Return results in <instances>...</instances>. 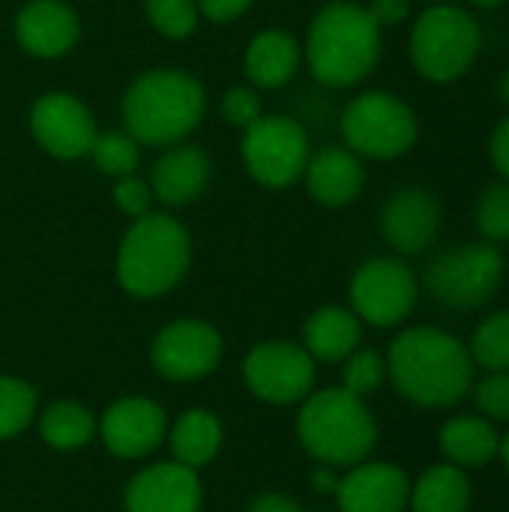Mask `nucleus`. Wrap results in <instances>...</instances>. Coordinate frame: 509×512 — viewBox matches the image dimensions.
Masks as SVG:
<instances>
[{
	"label": "nucleus",
	"mask_w": 509,
	"mask_h": 512,
	"mask_svg": "<svg viewBox=\"0 0 509 512\" xmlns=\"http://www.w3.org/2000/svg\"><path fill=\"white\" fill-rule=\"evenodd\" d=\"M468 345L438 327L402 330L387 351V378L402 399L420 408H453L474 387Z\"/></svg>",
	"instance_id": "1"
},
{
	"label": "nucleus",
	"mask_w": 509,
	"mask_h": 512,
	"mask_svg": "<svg viewBox=\"0 0 509 512\" xmlns=\"http://www.w3.org/2000/svg\"><path fill=\"white\" fill-rule=\"evenodd\" d=\"M381 27L369 9L354 0L324 6L306 39V60L312 75L327 87L360 84L381 60Z\"/></svg>",
	"instance_id": "2"
},
{
	"label": "nucleus",
	"mask_w": 509,
	"mask_h": 512,
	"mask_svg": "<svg viewBox=\"0 0 509 512\" xmlns=\"http://www.w3.org/2000/svg\"><path fill=\"white\" fill-rule=\"evenodd\" d=\"M207 96L195 75L183 69H153L132 81L123 96L126 132L138 144H180L204 117Z\"/></svg>",
	"instance_id": "3"
},
{
	"label": "nucleus",
	"mask_w": 509,
	"mask_h": 512,
	"mask_svg": "<svg viewBox=\"0 0 509 512\" xmlns=\"http://www.w3.org/2000/svg\"><path fill=\"white\" fill-rule=\"evenodd\" d=\"M303 450L327 468H354L369 459L378 444V423L366 399L345 387H327L303 399L297 417Z\"/></svg>",
	"instance_id": "4"
},
{
	"label": "nucleus",
	"mask_w": 509,
	"mask_h": 512,
	"mask_svg": "<svg viewBox=\"0 0 509 512\" xmlns=\"http://www.w3.org/2000/svg\"><path fill=\"white\" fill-rule=\"evenodd\" d=\"M192 261L189 231L165 213H144L117 249V282L126 294L153 300L174 291Z\"/></svg>",
	"instance_id": "5"
},
{
	"label": "nucleus",
	"mask_w": 509,
	"mask_h": 512,
	"mask_svg": "<svg viewBox=\"0 0 509 512\" xmlns=\"http://www.w3.org/2000/svg\"><path fill=\"white\" fill-rule=\"evenodd\" d=\"M483 48V33L471 9L432 3L411 27V63L432 84H453L471 72Z\"/></svg>",
	"instance_id": "6"
},
{
	"label": "nucleus",
	"mask_w": 509,
	"mask_h": 512,
	"mask_svg": "<svg viewBox=\"0 0 509 512\" xmlns=\"http://www.w3.org/2000/svg\"><path fill=\"white\" fill-rule=\"evenodd\" d=\"M342 135L348 150L366 159L390 162L405 156L420 135L414 108L387 90H369L342 111Z\"/></svg>",
	"instance_id": "7"
},
{
	"label": "nucleus",
	"mask_w": 509,
	"mask_h": 512,
	"mask_svg": "<svg viewBox=\"0 0 509 512\" xmlns=\"http://www.w3.org/2000/svg\"><path fill=\"white\" fill-rule=\"evenodd\" d=\"M504 282V255L495 243H465L441 252L426 267L429 294L447 309H480Z\"/></svg>",
	"instance_id": "8"
},
{
	"label": "nucleus",
	"mask_w": 509,
	"mask_h": 512,
	"mask_svg": "<svg viewBox=\"0 0 509 512\" xmlns=\"http://www.w3.org/2000/svg\"><path fill=\"white\" fill-rule=\"evenodd\" d=\"M243 162L249 174L267 189H285L303 177L309 162L306 129L282 114H264L243 129Z\"/></svg>",
	"instance_id": "9"
},
{
	"label": "nucleus",
	"mask_w": 509,
	"mask_h": 512,
	"mask_svg": "<svg viewBox=\"0 0 509 512\" xmlns=\"http://www.w3.org/2000/svg\"><path fill=\"white\" fill-rule=\"evenodd\" d=\"M420 297L414 270L399 258H369L351 279V312L372 327L402 324Z\"/></svg>",
	"instance_id": "10"
},
{
	"label": "nucleus",
	"mask_w": 509,
	"mask_h": 512,
	"mask_svg": "<svg viewBox=\"0 0 509 512\" xmlns=\"http://www.w3.org/2000/svg\"><path fill=\"white\" fill-rule=\"evenodd\" d=\"M249 390L267 405H297L315 387V360L294 342H261L243 363Z\"/></svg>",
	"instance_id": "11"
},
{
	"label": "nucleus",
	"mask_w": 509,
	"mask_h": 512,
	"mask_svg": "<svg viewBox=\"0 0 509 512\" xmlns=\"http://www.w3.org/2000/svg\"><path fill=\"white\" fill-rule=\"evenodd\" d=\"M150 360L153 369L168 381H201L222 360V336L207 321L180 318L159 330Z\"/></svg>",
	"instance_id": "12"
},
{
	"label": "nucleus",
	"mask_w": 509,
	"mask_h": 512,
	"mask_svg": "<svg viewBox=\"0 0 509 512\" xmlns=\"http://www.w3.org/2000/svg\"><path fill=\"white\" fill-rule=\"evenodd\" d=\"M30 129L39 147L57 159H78L90 153L93 138L99 135L87 105L63 90H51L33 102Z\"/></svg>",
	"instance_id": "13"
},
{
	"label": "nucleus",
	"mask_w": 509,
	"mask_h": 512,
	"mask_svg": "<svg viewBox=\"0 0 509 512\" xmlns=\"http://www.w3.org/2000/svg\"><path fill=\"white\" fill-rule=\"evenodd\" d=\"M99 435L117 459H144L165 441L168 417L147 396H123L102 414Z\"/></svg>",
	"instance_id": "14"
},
{
	"label": "nucleus",
	"mask_w": 509,
	"mask_h": 512,
	"mask_svg": "<svg viewBox=\"0 0 509 512\" xmlns=\"http://www.w3.org/2000/svg\"><path fill=\"white\" fill-rule=\"evenodd\" d=\"M204 489L195 468L180 462H156L138 471L126 492V512H201Z\"/></svg>",
	"instance_id": "15"
},
{
	"label": "nucleus",
	"mask_w": 509,
	"mask_h": 512,
	"mask_svg": "<svg viewBox=\"0 0 509 512\" xmlns=\"http://www.w3.org/2000/svg\"><path fill=\"white\" fill-rule=\"evenodd\" d=\"M441 231V201L423 186L393 192L381 210V234L399 255L426 252Z\"/></svg>",
	"instance_id": "16"
},
{
	"label": "nucleus",
	"mask_w": 509,
	"mask_h": 512,
	"mask_svg": "<svg viewBox=\"0 0 509 512\" xmlns=\"http://www.w3.org/2000/svg\"><path fill=\"white\" fill-rule=\"evenodd\" d=\"M411 498L405 471L393 462H360L336 489L339 512H402Z\"/></svg>",
	"instance_id": "17"
},
{
	"label": "nucleus",
	"mask_w": 509,
	"mask_h": 512,
	"mask_svg": "<svg viewBox=\"0 0 509 512\" xmlns=\"http://www.w3.org/2000/svg\"><path fill=\"white\" fill-rule=\"evenodd\" d=\"M81 33L78 12L63 0H30L15 18L18 45L42 60L63 57Z\"/></svg>",
	"instance_id": "18"
},
{
	"label": "nucleus",
	"mask_w": 509,
	"mask_h": 512,
	"mask_svg": "<svg viewBox=\"0 0 509 512\" xmlns=\"http://www.w3.org/2000/svg\"><path fill=\"white\" fill-rule=\"evenodd\" d=\"M306 189L321 207H348L366 186V168L348 147H327L306 162Z\"/></svg>",
	"instance_id": "19"
},
{
	"label": "nucleus",
	"mask_w": 509,
	"mask_h": 512,
	"mask_svg": "<svg viewBox=\"0 0 509 512\" xmlns=\"http://www.w3.org/2000/svg\"><path fill=\"white\" fill-rule=\"evenodd\" d=\"M210 183V159L195 144H171L168 153L156 162L150 189L162 204L186 207Z\"/></svg>",
	"instance_id": "20"
},
{
	"label": "nucleus",
	"mask_w": 509,
	"mask_h": 512,
	"mask_svg": "<svg viewBox=\"0 0 509 512\" xmlns=\"http://www.w3.org/2000/svg\"><path fill=\"white\" fill-rule=\"evenodd\" d=\"M438 447L444 459L456 468H486L498 459L501 435L492 420L480 414H459L447 420L438 432Z\"/></svg>",
	"instance_id": "21"
},
{
	"label": "nucleus",
	"mask_w": 509,
	"mask_h": 512,
	"mask_svg": "<svg viewBox=\"0 0 509 512\" xmlns=\"http://www.w3.org/2000/svg\"><path fill=\"white\" fill-rule=\"evenodd\" d=\"M363 342V321L345 306H321L303 327V348L312 360L342 363Z\"/></svg>",
	"instance_id": "22"
},
{
	"label": "nucleus",
	"mask_w": 509,
	"mask_h": 512,
	"mask_svg": "<svg viewBox=\"0 0 509 512\" xmlns=\"http://www.w3.org/2000/svg\"><path fill=\"white\" fill-rule=\"evenodd\" d=\"M303 48L285 30H264L249 42L246 51V75L255 87L276 90L288 84L300 66Z\"/></svg>",
	"instance_id": "23"
},
{
	"label": "nucleus",
	"mask_w": 509,
	"mask_h": 512,
	"mask_svg": "<svg viewBox=\"0 0 509 512\" xmlns=\"http://www.w3.org/2000/svg\"><path fill=\"white\" fill-rule=\"evenodd\" d=\"M471 477L465 468L450 462L432 465L411 486L408 507L414 512H468L471 507Z\"/></svg>",
	"instance_id": "24"
},
{
	"label": "nucleus",
	"mask_w": 509,
	"mask_h": 512,
	"mask_svg": "<svg viewBox=\"0 0 509 512\" xmlns=\"http://www.w3.org/2000/svg\"><path fill=\"white\" fill-rule=\"evenodd\" d=\"M222 447V423L213 411L204 408H192L183 411L174 426H171V453L174 462L186 465V468H204L216 459Z\"/></svg>",
	"instance_id": "25"
},
{
	"label": "nucleus",
	"mask_w": 509,
	"mask_h": 512,
	"mask_svg": "<svg viewBox=\"0 0 509 512\" xmlns=\"http://www.w3.org/2000/svg\"><path fill=\"white\" fill-rule=\"evenodd\" d=\"M96 429H99L96 417L78 402H54L51 408L42 411V420H39L42 441L60 453L84 450L93 441Z\"/></svg>",
	"instance_id": "26"
},
{
	"label": "nucleus",
	"mask_w": 509,
	"mask_h": 512,
	"mask_svg": "<svg viewBox=\"0 0 509 512\" xmlns=\"http://www.w3.org/2000/svg\"><path fill=\"white\" fill-rule=\"evenodd\" d=\"M471 360L474 366L486 372H504L509 369V309L483 318L471 336Z\"/></svg>",
	"instance_id": "27"
},
{
	"label": "nucleus",
	"mask_w": 509,
	"mask_h": 512,
	"mask_svg": "<svg viewBox=\"0 0 509 512\" xmlns=\"http://www.w3.org/2000/svg\"><path fill=\"white\" fill-rule=\"evenodd\" d=\"M36 417V390L12 375H0V441L21 435Z\"/></svg>",
	"instance_id": "28"
},
{
	"label": "nucleus",
	"mask_w": 509,
	"mask_h": 512,
	"mask_svg": "<svg viewBox=\"0 0 509 512\" xmlns=\"http://www.w3.org/2000/svg\"><path fill=\"white\" fill-rule=\"evenodd\" d=\"M90 156L108 177H129L138 168V141L129 132H102L93 138Z\"/></svg>",
	"instance_id": "29"
},
{
	"label": "nucleus",
	"mask_w": 509,
	"mask_h": 512,
	"mask_svg": "<svg viewBox=\"0 0 509 512\" xmlns=\"http://www.w3.org/2000/svg\"><path fill=\"white\" fill-rule=\"evenodd\" d=\"M342 363V387L360 399L378 393L387 381V357H381L375 348H357Z\"/></svg>",
	"instance_id": "30"
},
{
	"label": "nucleus",
	"mask_w": 509,
	"mask_h": 512,
	"mask_svg": "<svg viewBox=\"0 0 509 512\" xmlns=\"http://www.w3.org/2000/svg\"><path fill=\"white\" fill-rule=\"evenodd\" d=\"M477 228L486 243H509V180L483 189L477 201Z\"/></svg>",
	"instance_id": "31"
},
{
	"label": "nucleus",
	"mask_w": 509,
	"mask_h": 512,
	"mask_svg": "<svg viewBox=\"0 0 509 512\" xmlns=\"http://www.w3.org/2000/svg\"><path fill=\"white\" fill-rule=\"evenodd\" d=\"M150 24L168 39H186L198 24L195 0H144Z\"/></svg>",
	"instance_id": "32"
},
{
	"label": "nucleus",
	"mask_w": 509,
	"mask_h": 512,
	"mask_svg": "<svg viewBox=\"0 0 509 512\" xmlns=\"http://www.w3.org/2000/svg\"><path fill=\"white\" fill-rule=\"evenodd\" d=\"M471 390H474V402L480 408V417L509 426V369L486 372V378L474 381Z\"/></svg>",
	"instance_id": "33"
},
{
	"label": "nucleus",
	"mask_w": 509,
	"mask_h": 512,
	"mask_svg": "<svg viewBox=\"0 0 509 512\" xmlns=\"http://www.w3.org/2000/svg\"><path fill=\"white\" fill-rule=\"evenodd\" d=\"M222 114L231 126L237 129H249L258 117H264V105L258 90L252 87H231L222 99Z\"/></svg>",
	"instance_id": "34"
},
{
	"label": "nucleus",
	"mask_w": 509,
	"mask_h": 512,
	"mask_svg": "<svg viewBox=\"0 0 509 512\" xmlns=\"http://www.w3.org/2000/svg\"><path fill=\"white\" fill-rule=\"evenodd\" d=\"M150 201H153V189L144 180H138L135 174L117 180V186H114V204L126 216L138 219V216L150 213Z\"/></svg>",
	"instance_id": "35"
},
{
	"label": "nucleus",
	"mask_w": 509,
	"mask_h": 512,
	"mask_svg": "<svg viewBox=\"0 0 509 512\" xmlns=\"http://www.w3.org/2000/svg\"><path fill=\"white\" fill-rule=\"evenodd\" d=\"M366 9H369L372 21H375L381 30H387V27H399V24L408 21V15H411V0H372Z\"/></svg>",
	"instance_id": "36"
},
{
	"label": "nucleus",
	"mask_w": 509,
	"mask_h": 512,
	"mask_svg": "<svg viewBox=\"0 0 509 512\" xmlns=\"http://www.w3.org/2000/svg\"><path fill=\"white\" fill-rule=\"evenodd\" d=\"M249 6H252V0H198V9L216 24H228V21L240 18Z\"/></svg>",
	"instance_id": "37"
},
{
	"label": "nucleus",
	"mask_w": 509,
	"mask_h": 512,
	"mask_svg": "<svg viewBox=\"0 0 509 512\" xmlns=\"http://www.w3.org/2000/svg\"><path fill=\"white\" fill-rule=\"evenodd\" d=\"M489 159H492V165L498 168V174L509 180V117H504L498 126H495V132H492V138H489Z\"/></svg>",
	"instance_id": "38"
},
{
	"label": "nucleus",
	"mask_w": 509,
	"mask_h": 512,
	"mask_svg": "<svg viewBox=\"0 0 509 512\" xmlns=\"http://www.w3.org/2000/svg\"><path fill=\"white\" fill-rule=\"evenodd\" d=\"M249 512H303L300 501L285 492H261L252 498Z\"/></svg>",
	"instance_id": "39"
},
{
	"label": "nucleus",
	"mask_w": 509,
	"mask_h": 512,
	"mask_svg": "<svg viewBox=\"0 0 509 512\" xmlns=\"http://www.w3.org/2000/svg\"><path fill=\"white\" fill-rule=\"evenodd\" d=\"M339 474H336V468H327V465H321V468H315L312 471V489L318 492V495H336V489H339Z\"/></svg>",
	"instance_id": "40"
},
{
	"label": "nucleus",
	"mask_w": 509,
	"mask_h": 512,
	"mask_svg": "<svg viewBox=\"0 0 509 512\" xmlns=\"http://www.w3.org/2000/svg\"><path fill=\"white\" fill-rule=\"evenodd\" d=\"M474 9H498V6H504V0H468Z\"/></svg>",
	"instance_id": "41"
},
{
	"label": "nucleus",
	"mask_w": 509,
	"mask_h": 512,
	"mask_svg": "<svg viewBox=\"0 0 509 512\" xmlns=\"http://www.w3.org/2000/svg\"><path fill=\"white\" fill-rule=\"evenodd\" d=\"M498 93H501V99L509 105V69L501 75V84H498Z\"/></svg>",
	"instance_id": "42"
},
{
	"label": "nucleus",
	"mask_w": 509,
	"mask_h": 512,
	"mask_svg": "<svg viewBox=\"0 0 509 512\" xmlns=\"http://www.w3.org/2000/svg\"><path fill=\"white\" fill-rule=\"evenodd\" d=\"M498 456L504 459V465H507V471H509V432L501 438V450H498Z\"/></svg>",
	"instance_id": "43"
},
{
	"label": "nucleus",
	"mask_w": 509,
	"mask_h": 512,
	"mask_svg": "<svg viewBox=\"0 0 509 512\" xmlns=\"http://www.w3.org/2000/svg\"><path fill=\"white\" fill-rule=\"evenodd\" d=\"M432 3H453V0H432Z\"/></svg>",
	"instance_id": "44"
}]
</instances>
